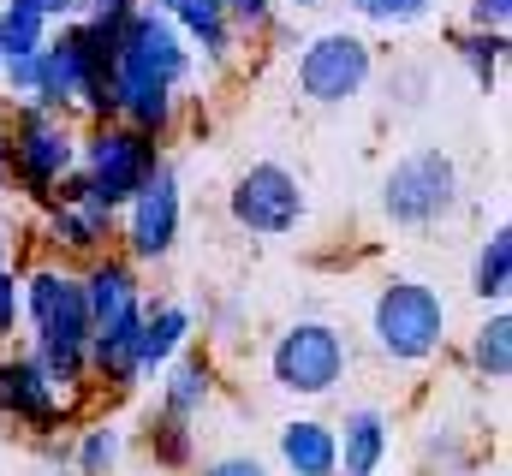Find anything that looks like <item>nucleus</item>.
<instances>
[{"mask_svg":"<svg viewBox=\"0 0 512 476\" xmlns=\"http://www.w3.org/2000/svg\"><path fill=\"white\" fill-rule=\"evenodd\" d=\"M191 72H197V54L179 36V24L143 6L114 42V90H120V114L114 119L143 131V137H155V143L173 137Z\"/></svg>","mask_w":512,"mask_h":476,"instance_id":"1","label":"nucleus"},{"mask_svg":"<svg viewBox=\"0 0 512 476\" xmlns=\"http://www.w3.org/2000/svg\"><path fill=\"white\" fill-rule=\"evenodd\" d=\"M370 346L399 363V369H423L447 352V298L441 286L417 280V274H387L370 298Z\"/></svg>","mask_w":512,"mask_h":476,"instance_id":"2","label":"nucleus"},{"mask_svg":"<svg viewBox=\"0 0 512 476\" xmlns=\"http://www.w3.org/2000/svg\"><path fill=\"white\" fill-rule=\"evenodd\" d=\"M465 203V179L459 161L441 143H417L405 155H393L382 173V215L399 233H429L441 221H453Z\"/></svg>","mask_w":512,"mask_h":476,"instance_id":"3","label":"nucleus"},{"mask_svg":"<svg viewBox=\"0 0 512 476\" xmlns=\"http://www.w3.org/2000/svg\"><path fill=\"white\" fill-rule=\"evenodd\" d=\"M352 375V340L340 322L328 316H298L274 334L268 346V381L286 393V399H334Z\"/></svg>","mask_w":512,"mask_h":476,"instance_id":"4","label":"nucleus"},{"mask_svg":"<svg viewBox=\"0 0 512 476\" xmlns=\"http://www.w3.org/2000/svg\"><path fill=\"white\" fill-rule=\"evenodd\" d=\"M6 114V185H18L30 203H54V185L78 167L84 131L48 108H0Z\"/></svg>","mask_w":512,"mask_h":476,"instance_id":"5","label":"nucleus"},{"mask_svg":"<svg viewBox=\"0 0 512 476\" xmlns=\"http://www.w3.org/2000/svg\"><path fill=\"white\" fill-rule=\"evenodd\" d=\"M167 161V149L143 131H131L120 119L108 125H84V143H78V173L90 185V203H102L108 215H120L131 197L155 179V167Z\"/></svg>","mask_w":512,"mask_h":476,"instance_id":"6","label":"nucleus"},{"mask_svg":"<svg viewBox=\"0 0 512 476\" xmlns=\"http://www.w3.org/2000/svg\"><path fill=\"white\" fill-rule=\"evenodd\" d=\"M292 84L310 108H346L376 84V42L358 30H322V36L298 42Z\"/></svg>","mask_w":512,"mask_h":476,"instance_id":"7","label":"nucleus"},{"mask_svg":"<svg viewBox=\"0 0 512 476\" xmlns=\"http://www.w3.org/2000/svg\"><path fill=\"white\" fill-rule=\"evenodd\" d=\"M304 215H310V197L286 161H251L227 191V221L245 238H292Z\"/></svg>","mask_w":512,"mask_h":476,"instance_id":"8","label":"nucleus"},{"mask_svg":"<svg viewBox=\"0 0 512 476\" xmlns=\"http://www.w3.org/2000/svg\"><path fill=\"white\" fill-rule=\"evenodd\" d=\"M18 286H24V328H30V340H48V346H90L84 280H78L66 262L18 268Z\"/></svg>","mask_w":512,"mask_h":476,"instance_id":"9","label":"nucleus"},{"mask_svg":"<svg viewBox=\"0 0 512 476\" xmlns=\"http://www.w3.org/2000/svg\"><path fill=\"white\" fill-rule=\"evenodd\" d=\"M179 233H185V185H179V167L161 161L155 179L120 209V256L126 262H167L179 250Z\"/></svg>","mask_w":512,"mask_h":476,"instance_id":"10","label":"nucleus"},{"mask_svg":"<svg viewBox=\"0 0 512 476\" xmlns=\"http://www.w3.org/2000/svg\"><path fill=\"white\" fill-rule=\"evenodd\" d=\"M0 417H12L18 429H30L42 441L72 423V393H60L24 346H6L0 352Z\"/></svg>","mask_w":512,"mask_h":476,"instance_id":"11","label":"nucleus"},{"mask_svg":"<svg viewBox=\"0 0 512 476\" xmlns=\"http://www.w3.org/2000/svg\"><path fill=\"white\" fill-rule=\"evenodd\" d=\"M78 280H84V304H90V334H114V328L143 322V304H149V292H143V274H137V262H126L120 250H102V256H90Z\"/></svg>","mask_w":512,"mask_h":476,"instance_id":"12","label":"nucleus"},{"mask_svg":"<svg viewBox=\"0 0 512 476\" xmlns=\"http://www.w3.org/2000/svg\"><path fill=\"white\" fill-rule=\"evenodd\" d=\"M334 453H340L334 476H382L387 453H393V417L382 405H352L334 423Z\"/></svg>","mask_w":512,"mask_h":476,"instance_id":"13","label":"nucleus"},{"mask_svg":"<svg viewBox=\"0 0 512 476\" xmlns=\"http://www.w3.org/2000/svg\"><path fill=\"white\" fill-rule=\"evenodd\" d=\"M42 238L60 250V256H102V250H114V238H120V215H108L102 203H54V209H42Z\"/></svg>","mask_w":512,"mask_h":476,"instance_id":"14","label":"nucleus"},{"mask_svg":"<svg viewBox=\"0 0 512 476\" xmlns=\"http://www.w3.org/2000/svg\"><path fill=\"white\" fill-rule=\"evenodd\" d=\"M191 328H197L191 304H179V298H149V304H143V328H137V363H143V381H155L173 357L191 346Z\"/></svg>","mask_w":512,"mask_h":476,"instance_id":"15","label":"nucleus"},{"mask_svg":"<svg viewBox=\"0 0 512 476\" xmlns=\"http://www.w3.org/2000/svg\"><path fill=\"white\" fill-rule=\"evenodd\" d=\"M274 453H280V471L286 476H334L340 471L334 423L328 417H286L280 435H274Z\"/></svg>","mask_w":512,"mask_h":476,"instance_id":"16","label":"nucleus"},{"mask_svg":"<svg viewBox=\"0 0 512 476\" xmlns=\"http://www.w3.org/2000/svg\"><path fill=\"white\" fill-rule=\"evenodd\" d=\"M209 399H215V357L197 352V346H185V352L161 369V399H155V405H161L167 417L197 423V417L209 411Z\"/></svg>","mask_w":512,"mask_h":476,"instance_id":"17","label":"nucleus"},{"mask_svg":"<svg viewBox=\"0 0 512 476\" xmlns=\"http://www.w3.org/2000/svg\"><path fill=\"white\" fill-rule=\"evenodd\" d=\"M167 18L179 24V36L191 42V54H203L209 66H227V60H233V48H239V30L227 24L221 0H179Z\"/></svg>","mask_w":512,"mask_h":476,"instance_id":"18","label":"nucleus"},{"mask_svg":"<svg viewBox=\"0 0 512 476\" xmlns=\"http://www.w3.org/2000/svg\"><path fill=\"white\" fill-rule=\"evenodd\" d=\"M137 328H114V334H90V381H102L108 393H137L143 387V363H137Z\"/></svg>","mask_w":512,"mask_h":476,"instance_id":"19","label":"nucleus"},{"mask_svg":"<svg viewBox=\"0 0 512 476\" xmlns=\"http://www.w3.org/2000/svg\"><path fill=\"white\" fill-rule=\"evenodd\" d=\"M507 30H453V60L465 66V78L477 84V96H501L507 78Z\"/></svg>","mask_w":512,"mask_h":476,"instance_id":"20","label":"nucleus"},{"mask_svg":"<svg viewBox=\"0 0 512 476\" xmlns=\"http://www.w3.org/2000/svg\"><path fill=\"white\" fill-rule=\"evenodd\" d=\"M137 441H143V453L155 459V471H191V465H197V429H191L185 417H167L161 405L143 411Z\"/></svg>","mask_w":512,"mask_h":476,"instance_id":"21","label":"nucleus"},{"mask_svg":"<svg viewBox=\"0 0 512 476\" xmlns=\"http://www.w3.org/2000/svg\"><path fill=\"white\" fill-rule=\"evenodd\" d=\"M465 363H471V375L477 381H489V387H507L512 375V310H489L477 328H471V346H465Z\"/></svg>","mask_w":512,"mask_h":476,"instance_id":"22","label":"nucleus"},{"mask_svg":"<svg viewBox=\"0 0 512 476\" xmlns=\"http://www.w3.org/2000/svg\"><path fill=\"white\" fill-rule=\"evenodd\" d=\"M471 292L489 304V310H501L512 298V227L507 221H495L483 244H477V262H471Z\"/></svg>","mask_w":512,"mask_h":476,"instance_id":"23","label":"nucleus"},{"mask_svg":"<svg viewBox=\"0 0 512 476\" xmlns=\"http://www.w3.org/2000/svg\"><path fill=\"white\" fill-rule=\"evenodd\" d=\"M54 36V18L42 0H0V60L12 54H42Z\"/></svg>","mask_w":512,"mask_h":476,"instance_id":"24","label":"nucleus"},{"mask_svg":"<svg viewBox=\"0 0 512 476\" xmlns=\"http://www.w3.org/2000/svg\"><path fill=\"white\" fill-rule=\"evenodd\" d=\"M120 459H126V429L120 423L102 417V423H84L72 435V471L78 476H114Z\"/></svg>","mask_w":512,"mask_h":476,"instance_id":"25","label":"nucleus"},{"mask_svg":"<svg viewBox=\"0 0 512 476\" xmlns=\"http://www.w3.org/2000/svg\"><path fill=\"white\" fill-rule=\"evenodd\" d=\"M417 453H423V471H435V476H459V471H471V441H465V435H459L453 423H435V429H423Z\"/></svg>","mask_w":512,"mask_h":476,"instance_id":"26","label":"nucleus"},{"mask_svg":"<svg viewBox=\"0 0 512 476\" xmlns=\"http://www.w3.org/2000/svg\"><path fill=\"white\" fill-rule=\"evenodd\" d=\"M352 12L364 24H387V30H405V24H423L435 12V0H352Z\"/></svg>","mask_w":512,"mask_h":476,"instance_id":"27","label":"nucleus"},{"mask_svg":"<svg viewBox=\"0 0 512 476\" xmlns=\"http://www.w3.org/2000/svg\"><path fill=\"white\" fill-rule=\"evenodd\" d=\"M221 12H227V24H233L239 36H262V30L280 24V6H274V0H221Z\"/></svg>","mask_w":512,"mask_h":476,"instance_id":"28","label":"nucleus"},{"mask_svg":"<svg viewBox=\"0 0 512 476\" xmlns=\"http://www.w3.org/2000/svg\"><path fill=\"white\" fill-rule=\"evenodd\" d=\"M18 328H24V286H18V268L6 262L0 268V346H12Z\"/></svg>","mask_w":512,"mask_h":476,"instance_id":"29","label":"nucleus"},{"mask_svg":"<svg viewBox=\"0 0 512 476\" xmlns=\"http://www.w3.org/2000/svg\"><path fill=\"white\" fill-rule=\"evenodd\" d=\"M137 12H143V0H90V6H84V18H90L96 30H108V36H120Z\"/></svg>","mask_w":512,"mask_h":476,"instance_id":"30","label":"nucleus"},{"mask_svg":"<svg viewBox=\"0 0 512 476\" xmlns=\"http://www.w3.org/2000/svg\"><path fill=\"white\" fill-rule=\"evenodd\" d=\"M512 0H465V30H507Z\"/></svg>","mask_w":512,"mask_h":476,"instance_id":"31","label":"nucleus"},{"mask_svg":"<svg viewBox=\"0 0 512 476\" xmlns=\"http://www.w3.org/2000/svg\"><path fill=\"white\" fill-rule=\"evenodd\" d=\"M423 90H429V78H423L417 66H405V72H393V78H387V102H399V108H417V102H423Z\"/></svg>","mask_w":512,"mask_h":476,"instance_id":"32","label":"nucleus"},{"mask_svg":"<svg viewBox=\"0 0 512 476\" xmlns=\"http://www.w3.org/2000/svg\"><path fill=\"white\" fill-rule=\"evenodd\" d=\"M203 476H274L256 453H221V459H209L203 465Z\"/></svg>","mask_w":512,"mask_h":476,"instance_id":"33","label":"nucleus"},{"mask_svg":"<svg viewBox=\"0 0 512 476\" xmlns=\"http://www.w3.org/2000/svg\"><path fill=\"white\" fill-rule=\"evenodd\" d=\"M36 453H42L54 471H66V465H72V441H66V435H42V441H36Z\"/></svg>","mask_w":512,"mask_h":476,"instance_id":"34","label":"nucleus"},{"mask_svg":"<svg viewBox=\"0 0 512 476\" xmlns=\"http://www.w3.org/2000/svg\"><path fill=\"white\" fill-rule=\"evenodd\" d=\"M42 6H48V18H54V24H72V18H84V6H90V0H42Z\"/></svg>","mask_w":512,"mask_h":476,"instance_id":"35","label":"nucleus"},{"mask_svg":"<svg viewBox=\"0 0 512 476\" xmlns=\"http://www.w3.org/2000/svg\"><path fill=\"white\" fill-rule=\"evenodd\" d=\"M0 191H6V114H0Z\"/></svg>","mask_w":512,"mask_h":476,"instance_id":"36","label":"nucleus"},{"mask_svg":"<svg viewBox=\"0 0 512 476\" xmlns=\"http://www.w3.org/2000/svg\"><path fill=\"white\" fill-rule=\"evenodd\" d=\"M6 256H12V227L0 221V268H6Z\"/></svg>","mask_w":512,"mask_h":476,"instance_id":"37","label":"nucleus"},{"mask_svg":"<svg viewBox=\"0 0 512 476\" xmlns=\"http://www.w3.org/2000/svg\"><path fill=\"white\" fill-rule=\"evenodd\" d=\"M143 6H149V12H161V18H167V12H173V6H179V0H143Z\"/></svg>","mask_w":512,"mask_h":476,"instance_id":"38","label":"nucleus"},{"mask_svg":"<svg viewBox=\"0 0 512 476\" xmlns=\"http://www.w3.org/2000/svg\"><path fill=\"white\" fill-rule=\"evenodd\" d=\"M274 6H298V12H310V6H322V0H274Z\"/></svg>","mask_w":512,"mask_h":476,"instance_id":"39","label":"nucleus"},{"mask_svg":"<svg viewBox=\"0 0 512 476\" xmlns=\"http://www.w3.org/2000/svg\"><path fill=\"white\" fill-rule=\"evenodd\" d=\"M459 476H501V471H489V465H471V471H459Z\"/></svg>","mask_w":512,"mask_h":476,"instance_id":"40","label":"nucleus"},{"mask_svg":"<svg viewBox=\"0 0 512 476\" xmlns=\"http://www.w3.org/2000/svg\"><path fill=\"white\" fill-rule=\"evenodd\" d=\"M48 476H78V471H72V465H66V471H48Z\"/></svg>","mask_w":512,"mask_h":476,"instance_id":"41","label":"nucleus"}]
</instances>
